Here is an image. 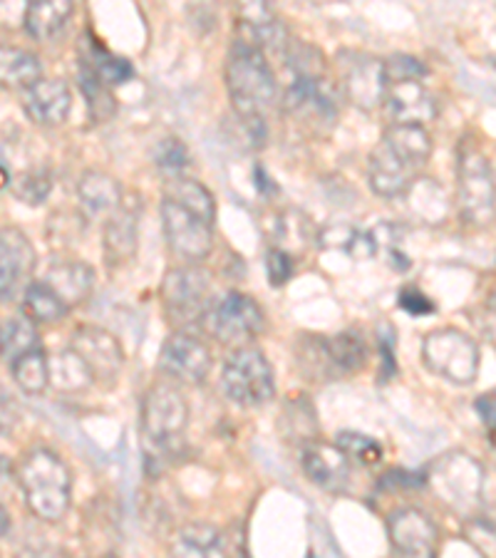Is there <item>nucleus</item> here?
Instances as JSON below:
<instances>
[{
	"instance_id": "f257e3e1",
	"label": "nucleus",
	"mask_w": 496,
	"mask_h": 558,
	"mask_svg": "<svg viewBox=\"0 0 496 558\" xmlns=\"http://www.w3.org/2000/svg\"><path fill=\"white\" fill-rule=\"evenodd\" d=\"M161 231L171 254L186 264H198L211 254L216 202L198 179L169 177L161 189Z\"/></svg>"
},
{
	"instance_id": "f03ea898",
	"label": "nucleus",
	"mask_w": 496,
	"mask_h": 558,
	"mask_svg": "<svg viewBox=\"0 0 496 558\" xmlns=\"http://www.w3.org/2000/svg\"><path fill=\"white\" fill-rule=\"evenodd\" d=\"M227 80V93L239 120L246 124V130L261 147L266 140V110L278 100V77L270 68L268 56L256 45L243 40H233L223 68Z\"/></svg>"
},
{
	"instance_id": "7ed1b4c3",
	"label": "nucleus",
	"mask_w": 496,
	"mask_h": 558,
	"mask_svg": "<svg viewBox=\"0 0 496 558\" xmlns=\"http://www.w3.org/2000/svg\"><path fill=\"white\" fill-rule=\"evenodd\" d=\"M432 157V134L418 124H390L367 157L370 189L383 199L404 196Z\"/></svg>"
},
{
	"instance_id": "20e7f679",
	"label": "nucleus",
	"mask_w": 496,
	"mask_h": 558,
	"mask_svg": "<svg viewBox=\"0 0 496 558\" xmlns=\"http://www.w3.org/2000/svg\"><path fill=\"white\" fill-rule=\"evenodd\" d=\"M17 484H21L25 507L43 521H60L72 504V472L60 454L50 449H31L17 462Z\"/></svg>"
},
{
	"instance_id": "39448f33",
	"label": "nucleus",
	"mask_w": 496,
	"mask_h": 558,
	"mask_svg": "<svg viewBox=\"0 0 496 558\" xmlns=\"http://www.w3.org/2000/svg\"><path fill=\"white\" fill-rule=\"evenodd\" d=\"M425 484L449 511L464 521L476 514L484 499V470L472 454L447 452L425 470Z\"/></svg>"
},
{
	"instance_id": "423d86ee",
	"label": "nucleus",
	"mask_w": 496,
	"mask_h": 558,
	"mask_svg": "<svg viewBox=\"0 0 496 558\" xmlns=\"http://www.w3.org/2000/svg\"><path fill=\"white\" fill-rule=\"evenodd\" d=\"M457 209L459 219L474 229L492 227L496 219V172L476 144H462L459 149Z\"/></svg>"
},
{
	"instance_id": "0eeeda50",
	"label": "nucleus",
	"mask_w": 496,
	"mask_h": 558,
	"mask_svg": "<svg viewBox=\"0 0 496 558\" xmlns=\"http://www.w3.org/2000/svg\"><path fill=\"white\" fill-rule=\"evenodd\" d=\"M140 420L144 442L155 452H177L189 427V404L182 387L171 380H159L152 385L142 400Z\"/></svg>"
},
{
	"instance_id": "6e6552de",
	"label": "nucleus",
	"mask_w": 496,
	"mask_h": 558,
	"mask_svg": "<svg viewBox=\"0 0 496 558\" xmlns=\"http://www.w3.org/2000/svg\"><path fill=\"white\" fill-rule=\"evenodd\" d=\"M159 301L174 330H192L196 323H204L214 303L211 276L196 264L169 268L159 286Z\"/></svg>"
},
{
	"instance_id": "1a4fd4ad",
	"label": "nucleus",
	"mask_w": 496,
	"mask_h": 558,
	"mask_svg": "<svg viewBox=\"0 0 496 558\" xmlns=\"http://www.w3.org/2000/svg\"><path fill=\"white\" fill-rule=\"evenodd\" d=\"M422 363L432 375L452 385H472L480 375L482 353L472 336L459 328H437L422 338Z\"/></svg>"
},
{
	"instance_id": "9d476101",
	"label": "nucleus",
	"mask_w": 496,
	"mask_h": 558,
	"mask_svg": "<svg viewBox=\"0 0 496 558\" xmlns=\"http://www.w3.org/2000/svg\"><path fill=\"white\" fill-rule=\"evenodd\" d=\"M223 392L239 408H261L276 395L274 365L256 345L237 348L221 371Z\"/></svg>"
},
{
	"instance_id": "9b49d317",
	"label": "nucleus",
	"mask_w": 496,
	"mask_h": 558,
	"mask_svg": "<svg viewBox=\"0 0 496 558\" xmlns=\"http://www.w3.org/2000/svg\"><path fill=\"white\" fill-rule=\"evenodd\" d=\"M204 326L219 343L237 350L251 345V340L264 330L266 315L251 295L241 291H229L211 303V308L204 318Z\"/></svg>"
},
{
	"instance_id": "f8f14e48",
	"label": "nucleus",
	"mask_w": 496,
	"mask_h": 558,
	"mask_svg": "<svg viewBox=\"0 0 496 558\" xmlns=\"http://www.w3.org/2000/svg\"><path fill=\"white\" fill-rule=\"evenodd\" d=\"M336 68H338L340 87L350 100V105H355L365 112H373L375 107L385 105V93H387L385 60L367 56V52H358V50H340L336 58Z\"/></svg>"
},
{
	"instance_id": "ddd939ff",
	"label": "nucleus",
	"mask_w": 496,
	"mask_h": 558,
	"mask_svg": "<svg viewBox=\"0 0 496 558\" xmlns=\"http://www.w3.org/2000/svg\"><path fill=\"white\" fill-rule=\"evenodd\" d=\"M283 102L286 114L313 132H330L338 120V97L326 75L291 77Z\"/></svg>"
},
{
	"instance_id": "4468645a",
	"label": "nucleus",
	"mask_w": 496,
	"mask_h": 558,
	"mask_svg": "<svg viewBox=\"0 0 496 558\" xmlns=\"http://www.w3.org/2000/svg\"><path fill=\"white\" fill-rule=\"evenodd\" d=\"M159 373L177 385H202L211 373V348L194 330L169 332L159 350Z\"/></svg>"
},
{
	"instance_id": "2eb2a0df",
	"label": "nucleus",
	"mask_w": 496,
	"mask_h": 558,
	"mask_svg": "<svg viewBox=\"0 0 496 558\" xmlns=\"http://www.w3.org/2000/svg\"><path fill=\"white\" fill-rule=\"evenodd\" d=\"M70 350H75L77 357L83 360L93 383L112 390L120 380L124 367V350L110 330L97 326H80L72 332Z\"/></svg>"
},
{
	"instance_id": "dca6fc26",
	"label": "nucleus",
	"mask_w": 496,
	"mask_h": 558,
	"mask_svg": "<svg viewBox=\"0 0 496 558\" xmlns=\"http://www.w3.org/2000/svg\"><path fill=\"white\" fill-rule=\"evenodd\" d=\"M387 538L392 558H437L439 531L435 521L414 507L395 509L387 517Z\"/></svg>"
},
{
	"instance_id": "f3484780",
	"label": "nucleus",
	"mask_w": 496,
	"mask_h": 558,
	"mask_svg": "<svg viewBox=\"0 0 496 558\" xmlns=\"http://www.w3.org/2000/svg\"><path fill=\"white\" fill-rule=\"evenodd\" d=\"M35 268V248L31 239L21 229L5 227L0 233V293L3 303L15 301V295H23L25 288L33 281Z\"/></svg>"
},
{
	"instance_id": "a211bd4d",
	"label": "nucleus",
	"mask_w": 496,
	"mask_h": 558,
	"mask_svg": "<svg viewBox=\"0 0 496 558\" xmlns=\"http://www.w3.org/2000/svg\"><path fill=\"white\" fill-rule=\"evenodd\" d=\"M303 472L309 480L330 494H346L353 482V459L332 442L315 439L309 447H303Z\"/></svg>"
},
{
	"instance_id": "6ab92c4d",
	"label": "nucleus",
	"mask_w": 496,
	"mask_h": 558,
	"mask_svg": "<svg viewBox=\"0 0 496 558\" xmlns=\"http://www.w3.org/2000/svg\"><path fill=\"white\" fill-rule=\"evenodd\" d=\"M385 112L392 124H418L425 128L437 117V100L422 80H395L387 83Z\"/></svg>"
},
{
	"instance_id": "aec40b11",
	"label": "nucleus",
	"mask_w": 496,
	"mask_h": 558,
	"mask_svg": "<svg viewBox=\"0 0 496 558\" xmlns=\"http://www.w3.org/2000/svg\"><path fill=\"white\" fill-rule=\"evenodd\" d=\"M23 112L38 128H60L72 112V89L62 77H43L23 93Z\"/></svg>"
},
{
	"instance_id": "412c9836",
	"label": "nucleus",
	"mask_w": 496,
	"mask_h": 558,
	"mask_svg": "<svg viewBox=\"0 0 496 558\" xmlns=\"http://www.w3.org/2000/svg\"><path fill=\"white\" fill-rule=\"evenodd\" d=\"M140 214L142 204L137 196L124 199L110 219H105L102 229V254L107 266H122L134 258L140 246Z\"/></svg>"
},
{
	"instance_id": "4be33fe9",
	"label": "nucleus",
	"mask_w": 496,
	"mask_h": 558,
	"mask_svg": "<svg viewBox=\"0 0 496 558\" xmlns=\"http://www.w3.org/2000/svg\"><path fill=\"white\" fill-rule=\"evenodd\" d=\"M237 38L261 50H286L288 31L266 3H243L237 11Z\"/></svg>"
},
{
	"instance_id": "5701e85b",
	"label": "nucleus",
	"mask_w": 496,
	"mask_h": 558,
	"mask_svg": "<svg viewBox=\"0 0 496 558\" xmlns=\"http://www.w3.org/2000/svg\"><path fill=\"white\" fill-rule=\"evenodd\" d=\"M77 58H80V70H85L97 80H102L107 87H120L134 77L132 60L114 56V52L107 50L89 31L83 33V38H80Z\"/></svg>"
},
{
	"instance_id": "b1692460",
	"label": "nucleus",
	"mask_w": 496,
	"mask_h": 558,
	"mask_svg": "<svg viewBox=\"0 0 496 558\" xmlns=\"http://www.w3.org/2000/svg\"><path fill=\"white\" fill-rule=\"evenodd\" d=\"M56 291L68 308L87 301L95 291V268L80 258H62L48 268L43 278Z\"/></svg>"
},
{
	"instance_id": "393cba45",
	"label": "nucleus",
	"mask_w": 496,
	"mask_h": 558,
	"mask_svg": "<svg viewBox=\"0 0 496 558\" xmlns=\"http://www.w3.org/2000/svg\"><path fill=\"white\" fill-rule=\"evenodd\" d=\"M239 548H231L229 538L216 526L189 524L174 536L169 558H237Z\"/></svg>"
},
{
	"instance_id": "a878e982",
	"label": "nucleus",
	"mask_w": 496,
	"mask_h": 558,
	"mask_svg": "<svg viewBox=\"0 0 496 558\" xmlns=\"http://www.w3.org/2000/svg\"><path fill=\"white\" fill-rule=\"evenodd\" d=\"M77 199L85 219H99V216L110 219L124 204V192L114 177L89 169L77 182Z\"/></svg>"
},
{
	"instance_id": "bb28decb",
	"label": "nucleus",
	"mask_w": 496,
	"mask_h": 558,
	"mask_svg": "<svg viewBox=\"0 0 496 558\" xmlns=\"http://www.w3.org/2000/svg\"><path fill=\"white\" fill-rule=\"evenodd\" d=\"M320 229H315V223L309 214H303L295 206L278 211L274 216V246L288 251L295 258V251H309L311 246H318Z\"/></svg>"
},
{
	"instance_id": "cd10ccee",
	"label": "nucleus",
	"mask_w": 496,
	"mask_h": 558,
	"mask_svg": "<svg viewBox=\"0 0 496 558\" xmlns=\"http://www.w3.org/2000/svg\"><path fill=\"white\" fill-rule=\"evenodd\" d=\"M75 5L70 0H35L25 8L23 28L35 43H50L70 23Z\"/></svg>"
},
{
	"instance_id": "c85d7f7f",
	"label": "nucleus",
	"mask_w": 496,
	"mask_h": 558,
	"mask_svg": "<svg viewBox=\"0 0 496 558\" xmlns=\"http://www.w3.org/2000/svg\"><path fill=\"white\" fill-rule=\"evenodd\" d=\"M278 429L286 442H295L309 447L318 439V412H315L311 398L305 395H291L286 398L281 412H278Z\"/></svg>"
},
{
	"instance_id": "c756f323",
	"label": "nucleus",
	"mask_w": 496,
	"mask_h": 558,
	"mask_svg": "<svg viewBox=\"0 0 496 558\" xmlns=\"http://www.w3.org/2000/svg\"><path fill=\"white\" fill-rule=\"evenodd\" d=\"M0 80H3L5 87L25 93V89L43 80L40 58L31 50L3 45V50H0Z\"/></svg>"
},
{
	"instance_id": "7c9ffc66",
	"label": "nucleus",
	"mask_w": 496,
	"mask_h": 558,
	"mask_svg": "<svg viewBox=\"0 0 496 558\" xmlns=\"http://www.w3.org/2000/svg\"><path fill=\"white\" fill-rule=\"evenodd\" d=\"M0 348H3L5 365H13L17 357L43 348L40 332L28 315H8L0 326Z\"/></svg>"
},
{
	"instance_id": "2f4dec72",
	"label": "nucleus",
	"mask_w": 496,
	"mask_h": 558,
	"mask_svg": "<svg viewBox=\"0 0 496 558\" xmlns=\"http://www.w3.org/2000/svg\"><path fill=\"white\" fill-rule=\"evenodd\" d=\"M326 345H328L332 371H336L338 377L355 375V373L363 371L365 363H367L365 340L353 330L338 332V336L326 338Z\"/></svg>"
},
{
	"instance_id": "473e14b6",
	"label": "nucleus",
	"mask_w": 496,
	"mask_h": 558,
	"mask_svg": "<svg viewBox=\"0 0 496 558\" xmlns=\"http://www.w3.org/2000/svg\"><path fill=\"white\" fill-rule=\"evenodd\" d=\"M21 301H23V315H28L35 326H38V323H58L70 313L65 301H62L45 281H33L23 291Z\"/></svg>"
},
{
	"instance_id": "72a5a7b5",
	"label": "nucleus",
	"mask_w": 496,
	"mask_h": 558,
	"mask_svg": "<svg viewBox=\"0 0 496 558\" xmlns=\"http://www.w3.org/2000/svg\"><path fill=\"white\" fill-rule=\"evenodd\" d=\"M8 371H11L15 385L21 387L25 395H43L52 383L50 357L45 353V348L21 355L13 365H8Z\"/></svg>"
},
{
	"instance_id": "f704fd0d",
	"label": "nucleus",
	"mask_w": 496,
	"mask_h": 558,
	"mask_svg": "<svg viewBox=\"0 0 496 558\" xmlns=\"http://www.w3.org/2000/svg\"><path fill=\"white\" fill-rule=\"evenodd\" d=\"M50 377H52L50 385H56L58 390H65V392L85 390V387L95 385L83 360H80L75 350L70 348H65L62 353H58L50 360Z\"/></svg>"
},
{
	"instance_id": "c9c22d12",
	"label": "nucleus",
	"mask_w": 496,
	"mask_h": 558,
	"mask_svg": "<svg viewBox=\"0 0 496 558\" xmlns=\"http://www.w3.org/2000/svg\"><path fill=\"white\" fill-rule=\"evenodd\" d=\"M77 83L87 100V112H89V117H93V122L110 120L117 110L112 87H107L102 80H97L95 75H89V72H85V70H77Z\"/></svg>"
},
{
	"instance_id": "e433bc0d",
	"label": "nucleus",
	"mask_w": 496,
	"mask_h": 558,
	"mask_svg": "<svg viewBox=\"0 0 496 558\" xmlns=\"http://www.w3.org/2000/svg\"><path fill=\"white\" fill-rule=\"evenodd\" d=\"M11 192L25 206H40L52 194V174L48 169H31V172L17 174L11 182Z\"/></svg>"
},
{
	"instance_id": "4c0bfd02",
	"label": "nucleus",
	"mask_w": 496,
	"mask_h": 558,
	"mask_svg": "<svg viewBox=\"0 0 496 558\" xmlns=\"http://www.w3.org/2000/svg\"><path fill=\"white\" fill-rule=\"evenodd\" d=\"M336 445L346 452L353 462L363 466H375L383 462V445L375 437H367L363 432L355 429H342L338 432Z\"/></svg>"
},
{
	"instance_id": "58836bf2",
	"label": "nucleus",
	"mask_w": 496,
	"mask_h": 558,
	"mask_svg": "<svg viewBox=\"0 0 496 558\" xmlns=\"http://www.w3.org/2000/svg\"><path fill=\"white\" fill-rule=\"evenodd\" d=\"M155 165L157 169L169 177H182L184 169L192 165V155H189L186 144L179 137H167L157 144L155 149Z\"/></svg>"
},
{
	"instance_id": "ea45409f",
	"label": "nucleus",
	"mask_w": 496,
	"mask_h": 558,
	"mask_svg": "<svg viewBox=\"0 0 496 558\" xmlns=\"http://www.w3.org/2000/svg\"><path fill=\"white\" fill-rule=\"evenodd\" d=\"M464 536L484 558H496V524L486 517L464 521Z\"/></svg>"
},
{
	"instance_id": "a19ab883",
	"label": "nucleus",
	"mask_w": 496,
	"mask_h": 558,
	"mask_svg": "<svg viewBox=\"0 0 496 558\" xmlns=\"http://www.w3.org/2000/svg\"><path fill=\"white\" fill-rule=\"evenodd\" d=\"M385 72H387V83H395V80H425L427 65L420 58L397 52V56L385 60Z\"/></svg>"
},
{
	"instance_id": "79ce46f5",
	"label": "nucleus",
	"mask_w": 496,
	"mask_h": 558,
	"mask_svg": "<svg viewBox=\"0 0 496 558\" xmlns=\"http://www.w3.org/2000/svg\"><path fill=\"white\" fill-rule=\"evenodd\" d=\"M293 268H295V258L288 254V251L278 246L266 248V274H268L270 286L281 288L283 283L291 281Z\"/></svg>"
},
{
	"instance_id": "37998d69",
	"label": "nucleus",
	"mask_w": 496,
	"mask_h": 558,
	"mask_svg": "<svg viewBox=\"0 0 496 558\" xmlns=\"http://www.w3.org/2000/svg\"><path fill=\"white\" fill-rule=\"evenodd\" d=\"M400 308L410 315H430L435 313V303H432L430 295L422 293L420 288L408 286L400 291Z\"/></svg>"
},
{
	"instance_id": "c03bdc74",
	"label": "nucleus",
	"mask_w": 496,
	"mask_h": 558,
	"mask_svg": "<svg viewBox=\"0 0 496 558\" xmlns=\"http://www.w3.org/2000/svg\"><path fill=\"white\" fill-rule=\"evenodd\" d=\"M476 412H480L482 422L489 429V435H496V390L484 392L480 400H476Z\"/></svg>"
},
{
	"instance_id": "a18cd8bd",
	"label": "nucleus",
	"mask_w": 496,
	"mask_h": 558,
	"mask_svg": "<svg viewBox=\"0 0 496 558\" xmlns=\"http://www.w3.org/2000/svg\"><path fill=\"white\" fill-rule=\"evenodd\" d=\"M15 558H65V554H62L60 548H52V546H28V548H23V551Z\"/></svg>"
},
{
	"instance_id": "49530a36",
	"label": "nucleus",
	"mask_w": 496,
	"mask_h": 558,
	"mask_svg": "<svg viewBox=\"0 0 496 558\" xmlns=\"http://www.w3.org/2000/svg\"><path fill=\"white\" fill-rule=\"evenodd\" d=\"M254 179H256V189L264 196H270L278 192V186L274 184V179H270V174L264 172V167H254Z\"/></svg>"
},
{
	"instance_id": "de8ad7c7",
	"label": "nucleus",
	"mask_w": 496,
	"mask_h": 558,
	"mask_svg": "<svg viewBox=\"0 0 496 558\" xmlns=\"http://www.w3.org/2000/svg\"><path fill=\"white\" fill-rule=\"evenodd\" d=\"M390 264H392V268H397V271H408V268L412 266V260H410V256H404V254H400V251L397 248H392L390 251Z\"/></svg>"
},
{
	"instance_id": "09e8293b",
	"label": "nucleus",
	"mask_w": 496,
	"mask_h": 558,
	"mask_svg": "<svg viewBox=\"0 0 496 558\" xmlns=\"http://www.w3.org/2000/svg\"><path fill=\"white\" fill-rule=\"evenodd\" d=\"M486 305H489V311H492V313H496V286L492 288L489 299H486Z\"/></svg>"
},
{
	"instance_id": "8fccbe9b",
	"label": "nucleus",
	"mask_w": 496,
	"mask_h": 558,
	"mask_svg": "<svg viewBox=\"0 0 496 558\" xmlns=\"http://www.w3.org/2000/svg\"><path fill=\"white\" fill-rule=\"evenodd\" d=\"M489 454H492V462L496 464V435H492V442H489Z\"/></svg>"
},
{
	"instance_id": "3c124183",
	"label": "nucleus",
	"mask_w": 496,
	"mask_h": 558,
	"mask_svg": "<svg viewBox=\"0 0 496 558\" xmlns=\"http://www.w3.org/2000/svg\"><path fill=\"white\" fill-rule=\"evenodd\" d=\"M3 536H8V511L3 509Z\"/></svg>"
},
{
	"instance_id": "603ef678",
	"label": "nucleus",
	"mask_w": 496,
	"mask_h": 558,
	"mask_svg": "<svg viewBox=\"0 0 496 558\" xmlns=\"http://www.w3.org/2000/svg\"><path fill=\"white\" fill-rule=\"evenodd\" d=\"M305 558H318V556H315V554L311 551V554H309V556H305Z\"/></svg>"
}]
</instances>
